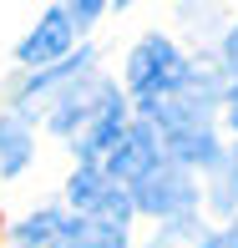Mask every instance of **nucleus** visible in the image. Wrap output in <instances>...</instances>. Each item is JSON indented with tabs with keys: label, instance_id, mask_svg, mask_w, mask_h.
I'll return each mask as SVG.
<instances>
[{
	"label": "nucleus",
	"instance_id": "8",
	"mask_svg": "<svg viewBox=\"0 0 238 248\" xmlns=\"http://www.w3.org/2000/svg\"><path fill=\"white\" fill-rule=\"evenodd\" d=\"M26 162H31V132H26V117H0V172L16 177Z\"/></svg>",
	"mask_w": 238,
	"mask_h": 248
},
{
	"label": "nucleus",
	"instance_id": "5",
	"mask_svg": "<svg viewBox=\"0 0 238 248\" xmlns=\"http://www.w3.org/2000/svg\"><path fill=\"white\" fill-rule=\"evenodd\" d=\"M71 36H76L71 16H66V10H46V16H41V26L31 31L26 41H20V61H26V66L56 61V56H66V51H71Z\"/></svg>",
	"mask_w": 238,
	"mask_h": 248
},
{
	"label": "nucleus",
	"instance_id": "13",
	"mask_svg": "<svg viewBox=\"0 0 238 248\" xmlns=\"http://www.w3.org/2000/svg\"><path fill=\"white\" fill-rule=\"evenodd\" d=\"M223 61H228V71H238V26L228 31V41H223Z\"/></svg>",
	"mask_w": 238,
	"mask_h": 248
},
{
	"label": "nucleus",
	"instance_id": "16",
	"mask_svg": "<svg viewBox=\"0 0 238 248\" xmlns=\"http://www.w3.org/2000/svg\"><path fill=\"white\" fill-rule=\"evenodd\" d=\"M117 5H132V0H117Z\"/></svg>",
	"mask_w": 238,
	"mask_h": 248
},
{
	"label": "nucleus",
	"instance_id": "9",
	"mask_svg": "<svg viewBox=\"0 0 238 248\" xmlns=\"http://www.w3.org/2000/svg\"><path fill=\"white\" fill-rule=\"evenodd\" d=\"M167 147H173L177 162H218L223 147L213 142L208 127H183V132H167Z\"/></svg>",
	"mask_w": 238,
	"mask_h": 248
},
{
	"label": "nucleus",
	"instance_id": "14",
	"mask_svg": "<svg viewBox=\"0 0 238 248\" xmlns=\"http://www.w3.org/2000/svg\"><path fill=\"white\" fill-rule=\"evenodd\" d=\"M213 248H238V223H233V228H228V233H223V238H218V243H213Z\"/></svg>",
	"mask_w": 238,
	"mask_h": 248
},
{
	"label": "nucleus",
	"instance_id": "11",
	"mask_svg": "<svg viewBox=\"0 0 238 248\" xmlns=\"http://www.w3.org/2000/svg\"><path fill=\"white\" fill-rule=\"evenodd\" d=\"M61 218H66V213H56V208L36 213V218H26V223H20V228H16L20 248H46V243L56 238V228H61Z\"/></svg>",
	"mask_w": 238,
	"mask_h": 248
},
{
	"label": "nucleus",
	"instance_id": "2",
	"mask_svg": "<svg viewBox=\"0 0 238 248\" xmlns=\"http://www.w3.org/2000/svg\"><path fill=\"white\" fill-rule=\"evenodd\" d=\"M192 177L183 172L177 162H157L147 177L132 183V202H137L142 213H157V218H177V213L192 208Z\"/></svg>",
	"mask_w": 238,
	"mask_h": 248
},
{
	"label": "nucleus",
	"instance_id": "15",
	"mask_svg": "<svg viewBox=\"0 0 238 248\" xmlns=\"http://www.w3.org/2000/svg\"><path fill=\"white\" fill-rule=\"evenodd\" d=\"M228 117H233V127H238V86L228 92Z\"/></svg>",
	"mask_w": 238,
	"mask_h": 248
},
{
	"label": "nucleus",
	"instance_id": "4",
	"mask_svg": "<svg viewBox=\"0 0 238 248\" xmlns=\"http://www.w3.org/2000/svg\"><path fill=\"white\" fill-rule=\"evenodd\" d=\"M162 162V152H157V132L147 127V122H137V127H122L117 142L107 147V172L117 177V183H137V177H147L152 167Z\"/></svg>",
	"mask_w": 238,
	"mask_h": 248
},
{
	"label": "nucleus",
	"instance_id": "3",
	"mask_svg": "<svg viewBox=\"0 0 238 248\" xmlns=\"http://www.w3.org/2000/svg\"><path fill=\"white\" fill-rule=\"evenodd\" d=\"M66 193H71L76 213H86V218H107V223H127V213L137 208V202L117 187V177H111V172H96L92 162L66 183Z\"/></svg>",
	"mask_w": 238,
	"mask_h": 248
},
{
	"label": "nucleus",
	"instance_id": "10",
	"mask_svg": "<svg viewBox=\"0 0 238 248\" xmlns=\"http://www.w3.org/2000/svg\"><path fill=\"white\" fill-rule=\"evenodd\" d=\"M213 243H218V238H213L203 223H192L188 213H177V218L152 238V248H213Z\"/></svg>",
	"mask_w": 238,
	"mask_h": 248
},
{
	"label": "nucleus",
	"instance_id": "12",
	"mask_svg": "<svg viewBox=\"0 0 238 248\" xmlns=\"http://www.w3.org/2000/svg\"><path fill=\"white\" fill-rule=\"evenodd\" d=\"M107 10V0H71V16L81 20V26H92V20Z\"/></svg>",
	"mask_w": 238,
	"mask_h": 248
},
{
	"label": "nucleus",
	"instance_id": "7",
	"mask_svg": "<svg viewBox=\"0 0 238 248\" xmlns=\"http://www.w3.org/2000/svg\"><path fill=\"white\" fill-rule=\"evenodd\" d=\"M117 132H122V96L111 92L101 107L92 111V122H86V132H76V152L92 162L96 152H107L111 142H117Z\"/></svg>",
	"mask_w": 238,
	"mask_h": 248
},
{
	"label": "nucleus",
	"instance_id": "1",
	"mask_svg": "<svg viewBox=\"0 0 238 248\" xmlns=\"http://www.w3.org/2000/svg\"><path fill=\"white\" fill-rule=\"evenodd\" d=\"M127 81H132V92H137V96H142V107H147V101L167 96L173 86H183V81H188V61L177 56L173 41L147 36L142 46L132 51V61H127Z\"/></svg>",
	"mask_w": 238,
	"mask_h": 248
},
{
	"label": "nucleus",
	"instance_id": "6",
	"mask_svg": "<svg viewBox=\"0 0 238 248\" xmlns=\"http://www.w3.org/2000/svg\"><path fill=\"white\" fill-rule=\"evenodd\" d=\"M46 248H127V233H122V223L81 213V218H61V228Z\"/></svg>",
	"mask_w": 238,
	"mask_h": 248
}]
</instances>
